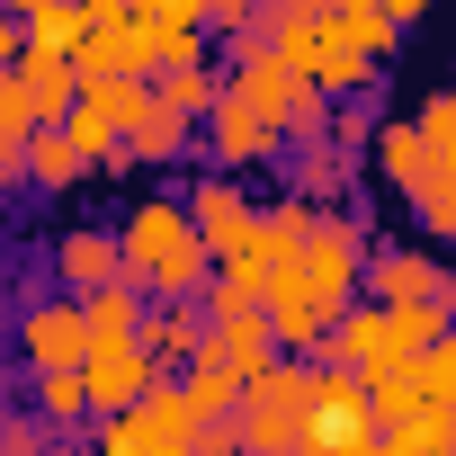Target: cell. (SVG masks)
Instances as JSON below:
<instances>
[{
  "label": "cell",
  "instance_id": "14",
  "mask_svg": "<svg viewBox=\"0 0 456 456\" xmlns=\"http://www.w3.org/2000/svg\"><path fill=\"white\" fill-rule=\"evenodd\" d=\"M206 358L215 367H233L242 385H260L287 349H278V331H269V314H233V322H215V340H206Z\"/></svg>",
  "mask_w": 456,
  "mask_h": 456
},
{
  "label": "cell",
  "instance_id": "30",
  "mask_svg": "<svg viewBox=\"0 0 456 456\" xmlns=\"http://www.w3.org/2000/svg\"><path fill=\"white\" fill-rule=\"evenodd\" d=\"M260 19H269V0H206V37H224V45L251 37Z\"/></svg>",
  "mask_w": 456,
  "mask_h": 456
},
{
  "label": "cell",
  "instance_id": "20",
  "mask_svg": "<svg viewBox=\"0 0 456 456\" xmlns=\"http://www.w3.org/2000/svg\"><path fill=\"white\" fill-rule=\"evenodd\" d=\"M37 420H45V429H90V420H99V403H90L81 367H54V376H37Z\"/></svg>",
  "mask_w": 456,
  "mask_h": 456
},
{
  "label": "cell",
  "instance_id": "9",
  "mask_svg": "<svg viewBox=\"0 0 456 456\" xmlns=\"http://www.w3.org/2000/svg\"><path fill=\"white\" fill-rule=\"evenodd\" d=\"M81 385H90V403H99V411H134V403H143L152 385H170V376L152 367V349H143V340H90Z\"/></svg>",
  "mask_w": 456,
  "mask_h": 456
},
{
  "label": "cell",
  "instance_id": "31",
  "mask_svg": "<svg viewBox=\"0 0 456 456\" xmlns=\"http://www.w3.org/2000/svg\"><path fill=\"white\" fill-rule=\"evenodd\" d=\"M143 28H179V37H206V0H134Z\"/></svg>",
  "mask_w": 456,
  "mask_h": 456
},
{
  "label": "cell",
  "instance_id": "37",
  "mask_svg": "<svg viewBox=\"0 0 456 456\" xmlns=\"http://www.w3.org/2000/svg\"><path fill=\"white\" fill-rule=\"evenodd\" d=\"M447 251H456V233H447Z\"/></svg>",
  "mask_w": 456,
  "mask_h": 456
},
{
  "label": "cell",
  "instance_id": "17",
  "mask_svg": "<svg viewBox=\"0 0 456 456\" xmlns=\"http://www.w3.org/2000/svg\"><path fill=\"white\" fill-rule=\"evenodd\" d=\"M81 143L63 134V126H37L28 134V188H45V197H63V188H81Z\"/></svg>",
  "mask_w": 456,
  "mask_h": 456
},
{
  "label": "cell",
  "instance_id": "35",
  "mask_svg": "<svg viewBox=\"0 0 456 456\" xmlns=\"http://www.w3.org/2000/svg\"><path fill=\"white\" fill-rule=\"evenodd\" d=\"M54 456H99V447L90 438H54Z\"/></svg>",
  "mask_w": 456,
  "mask_h": 456
},
{
  "label": "cell",
  "instance_id": "15",
  "mask_svg": "<svg viewBox=\"0 0 456 456\" xmlns=\"http://www.w3.org/2000/svg\"><path fill=\"white\" fill-rule=\"evenodd\" d=\"M367 161H376V179H385L394 197H420V188H429V143H420L411 117H385L376 143H367Z\"/></svg>",
  "mask_w": 456,
  "mask_h": 456
},
{
  "label": "cell",
  "instance_id": "1",
  "mask_svg": "<svg viewBox=\"0 0 456 456\" xmlns=\"http://www.w3.org/2000/svg\"><path fill=\"white\" fill-rule=\"evenodd\" d=\"M117 251H126V287H143L152 305H197L206 278H215V251L188 224V197H170V188H152V197L126 206Z\"/></svg>",
  "mask_w": 456,
  "mask_h": 456
},
{
  "label": "cell",
  "instance_id": "8",
  "mask_svg": "<svg viewBox=\"0 0 456 456\" xmlns=\"http://www.w3.org/2000/svg\"><path fill=\"white\" fill-rule=\"evenodd\" d=\"M206 134V152H215V170H269V161H287V134L260 117V108H242L233 90L215 99V117L197 126Z\"/></svg>",
  "mask_w": 456,
  "mask_h": 456
},
{
  "label": "cell",
  "instance_id": "24",
  "mask_svg": "<svg viewBox=\"0 0 456 456\" xmlns=\"http://www.w3.org/2000/svg\"><path fill=\"white\" fill-rule=\"evenodd\" d=\"M411 126H420V143H429V170L456 179V90H429V99L411 108Z\"/></svg>",
  "mask_w": 456,
  "mask_h": 456
},
{
  "label": "cell",
  "instance_id": "11",
  "mask_svg": "<svg viewBox=\"0 0 456 456\" xmlns=\"http://www.w3.org/2000/svg\"><path fill=\"white\" fill-rule=\"evenodd\" d=\"M447 287V269L429 260V242H376L367 251V305H429Z\"/></svg>",
  "mask_w": 456,
  "mask_h": 456
},
{
  "label": "cell",
  "instance_id": "3",
  "mask_svg": "<svg viewBox=\"0 0 456 456\" xmlns=\"http://www.w3.org/2000/svg\"><path fill=\"white\" fill-rule=\"evenodd\" d=\"M197 403L179 385H152L134 411H99L90 420V447L99 456H197Z\"/></svg>",
  "mask_w": 456,
  "mask_h": 456
},
{
  "label": "cell",
  "instance_id": "22",
  "mask_svg": "<svg viewBox=\"0 0 456 456\" xmlns=\"http://www.w3.org/2000/svg\"><path fill=\"white\" fill-rule=\"evenodd\" d=\"M19 72H28V90H37V108H45V126H63V117L81 108V72H72V54H28Z\"/></svg>",
  "mask_w": 456,
  "mask_h": 456
},
{
  "label": "cell",
  "instance_id": "38",
  "mask_svg": "<svg viewBox=\"0 0 456 456\" xmlns=\"http://www.w3.org/2000/svg\"><path fill=\"white\" fill-rule=\"evenodd\" d=\"M233 456H242V447H233Z\"/></svg>",
  "mask_w": 456,
  "mask_h": 456
},
{
  "label": "cell",
  "instance_id": "13",
  "mask_svg": "<svg viewBox=\"0 0 456 456\" xmlns=\"http://www.w3.org/2000/svg\"><path fill=\"white\" fill-rule=\"evenodd\" d=\"M206 340H215V322H206V305H152L143 314V349H152V367L179 385L197 358H206Z\"/></svg>",
  "mask_w": 456,
  "mask_h": 456
},
{
  "label": "cell",
  "instance_id": "5",
  "mask_svg": "<svg viewBox=\"0 0 456 456\" xmlns=\"http://www.w3.org/2000/svg\"><path fill=\"white\" fill-rule=\"evenodd\" d=\"M314 367H349V376H367V385H376V376L411 367V340H403V322H394L385 305H367V296H358V305L331 322V340H322V358H314Z\"/></svg>",
  "mask_w": 456,
  "mask_h": 456
},
{
  "label": "cell",
  "instance_id": "4",
  "mask_svg": "<svg viewBox=\"0 0 456 456\" xmlns=\"http://www.w3.org/2000/svg\"><path fill=\"white\" fill-rule=\"evenodd\" d=\"M367 215L358 206H322V224H314V242H305V278H314V296L331 305V314H349L358 296H367Z\"/></svg>",
  "mask_w": 456,
  "mask_h": 456
},
{
  "label": "cell",
  "instance_id": "32",
  "mask_svg": "<svg viewBox=\"0 0 456 456\" xmlns=\"http://www.w3.org/2000/svg\"><path fill=\"white\" fill-rule=\"evenodd\" d=\"M19 179H28V143H19V134H0V197H10Z\"/></svg>",
  "mask_w": 456,
  "mask_h": 456
},
{
  "label": "cell",
  "instance_id": "26",
  "mask_svg": "<svg viewBox=\"0 0 456 456\" xmlns=\"http://www.w3.org/2000/svg\"><path fill=\"white\" fill-rule=\"evenodd\" d=\"M188 134H197L188 117H170V108H152V117H143V126L126 134V152H134V161H179V152H188Z\"/></svg>",
  "mask_w": 456,
  "mask_h": 456
},
{
  "label": "cell",
  "instance_id": "16",
  "mask_svg": "<svg viewBox=\"0 0 456 456\" xmlns=\"http://www.w3.org/2000/svg\"><path fill=\"white\" fill-rule=\"evenodd\" d=\"M385 456H456V403H411L403 420H385Z\"/></svg>",
  "mask_w": 456,
  "mask_h": 456
},
{
  "label": "cell",
  "instance_id": "29",
  "mask_svg": "<svg viewBox=\"0 0 456 456\" xmlns=\"http://www.w3.org/2000/svg\"><path fill=\"white\" fill-rule=\"evenodd\" d=\"M0 456H54V429L37 411H0Z\"/></svg>",
  "mask_w": 456,
  "mask_h": 456
},
{
  "label": "cell",
  "instance_id": "12",
  "mask_svg": "<svg viewBox=\"0 0 456 456\" xmlns=\"http://www.w3.org/2000/svg\"><path fill=\"white\" fill-rule=\"evenodd\" d=\"M54 278H63L72 296L126 287V251H117V233H108V224H72V233L54 242Z\"/></svg>",
  "mask_w": 456,
  "mask_h": 456
},
{
  "label": "cell",
  "instance_id": "23",
  "mask_svg": "<svg viewBox=\"0 0 456 456\" xmlns=\"http://www.w3.org/2000/svg\"><path fill=\"white\" fill-rule=\"evenodd\" d=\"M179 394H188V403H197V420H233V411H242V394H251V385H242V376H233V367H215V358H197V367H188V376H179Z\"/></svg>",
  "mask_w": 456,
  "mask_h": 456
},
{
  "label": "cell",
  "instance_id": "27",
  "mask_svg": "<svg viewBox=\"0 0 456 456\" xmlns=\"http://www.w3.org/2000/svg\"><path fill=\"white\" fill-rule=\"evenodd\" d=\"M45 126V108H37V90H28V72H0V134H37Z\"/></svg>",
  "mask_w": 456,
  "mask_h": 456
},
{
  "label": "cell",
  "instance_id": "6",
  "mask_svg": "<svg viewBox=\"0 0 456 456\" xmlns=\"http://www.w3.org/2000/svg\"><path fill=\"white\" fill-rule=\"evenodd\" d=\"M188 224L206 233V251H215V269H224V260H242V251L260 242V197H251L233 170H206V179H188Z\"/></svg>",
  "mask_w": 456,
  "mask_h": 456
},
{
  "label": "cell",
  "instance_id": "33",
  "mask_svg": "<svg viewBox=\"0 0 456 456\" xmlns=\"http://www.w3.org/2000/svg\"><path fill=\"white\" fill-rule=\"evenodd\" d=\"M376 10H385L394 28H420V19H429V0H376Z\"/></svg>",
  "mask_w": 456,
  "mask_h": 456
},
{
  "label": "cell",
  "instance_id": "25",
  "mask_svg": "<svg viewBox=\"0 0 456 456\" xmlns=\"http://www.w3.org/2000/svg\"><path fill=\"white\" fill-rule=\"evenodd\" d=\"M90 45V19H81V0H63V10L28 19V54H81Z\"/></svg>",
  "mask_w": 456,
  "mask_h": 456
},
{
  "label": "cell",
  "instance_id": "18",
  "mask_svg": "<svg viewBox=\"0 0 456 456\" xmlns=\"http://www.w3.org/2000/svg\"><path fill=\"white\" fill-rule=\"evenodd\" d=\"M287 179H296V197H305V206H340V188H349V152H340L331 134H322V143H296Z\"/></svg>",
  "mask_w": 456,
  "mask_h": 456
},
{
  "label": "cell",
  "instance_id": "2",
  "mask_svg": "<svg viewBox=\"0 0 456 456\" xmlns=\"http://www.w3.org/2000/svg\"><path fill=\"white\" fill-rule=\"evenodd\" d=\"M314 394H322V367H314V358H278V367H269V376L242 394V411H233L242 456H305Z\"/></svg>",
  "mask_w": 456,
  "mask_h": 456
},
{
  "label": "cell",
  "instance_id": "19",
  "mask_svg": "<svg viewBox=\"0 0 456 456\" xmlns=\"http://www.w3.org/2000/svg\"><path fill=\"white\" fill-rule=\"evenodd\" d=\"M152 99H161L170 117L206 126V117H215V99H224V81H215V72H206V54H197V63H170V72L152 81Z\"/></svg>",
  "mask_w": 456,
  "mask_h": 456
},
{
  "label": "cell",
  "instance_id": "34",
  "mask_svg": "<svg viewBox=\"0 0 456 456\" xmlns=\"http://www.w3.org/2000/svg\"><path fill=\"white\" fill-rule=\"evenodd\" d=\"M0 10H10V19L28 28V19H45V10H63V0H0Z\"/></svg>",
  "mask_w": 456,
  "mask_h": 456
},
{
  "label": "cell",
  "instance_id": "36",
  "mask_svg": "<svg viewBox=\"0 0 456 456\" xmlns=\"http://www.w3.org/2000/svg\"><path fill=\"white\" fill-rule=\"evenodd\" d=\"M340 456H385V438H376V447H340Z\"/></svg>",
  "mask_w": 456,
  "mask_h": 456
},
{
  "label": "cell",
  "instance_id": "10",
  "mask_svg": "<svg viewBox=\"0 0 456 456\" xmlns=\"http://www.w3.org/2000/svg\"><path fill=\"white\" fill-rule=\"evenodd\" d=\"M19 349H28V367H37V376L81 367V358H90V314H81V296H45V305H28Z\"/></svg>",
  "mask_w": 456,
  "mask_h": 456
},
{
  "label": "cell",
  "instance_id": "7",
  "mask_svg": "<svg viewBox=\"0 0 456 456\" xmlns=\"http://www.w3.org/2000/svg\"><path fill=\"white\" fill-rule=\"evenodd\" d=\"M385 420H376V394L367 376L349 367H322V394H314V429H305V456H340V447H376Z\"/></svg>",
  "mask_w": 456,
  "mask_h": 456
},
{
  "label": "cell",
  "instance_id": "28",
  "mask_svg": "<svg viewBox=\"0 0 456 456\" xmlns=\"http://www.w3.org/2000/svg\"><path fill=\"white\" fill-rule=\"evenodd\" d=\"M411 376H420V394H429V403H456V331H447V340H429V349L411 358Z\"/></svg>",
  "mask_w": 456,
  "mask_h": 456
},
{
  "label": "cell",
  "instance_id": "21",
  "mask_svg": "<svg viewBox=\"0 0 456 456\" xmlns=\"http://www.w3.org/2000/svg\"><path fill=\"white\" fill-rule=\"evenodd\" d=\"M331 28H340V45H358L367 63H385V54H403V28L376 10V0H340L331 10Z\"/></svg>",
  "mask_w": 456,
  "mask_h": 456
}]
</instances>
